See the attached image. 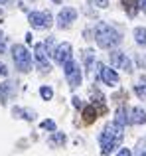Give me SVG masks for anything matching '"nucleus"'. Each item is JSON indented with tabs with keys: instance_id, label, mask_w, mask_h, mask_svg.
<instances>
[{
	"instance_id": "1",
	"label": "nucleus",
	"mask_w": 146,
	"mask_h": 156,
	"mask_svg": "<svg viewBox=\"0 0 146 156\" xmlns=\"http://www.w3.org/2000/svg\"><path fill=\"white\" fill-rule=\"evenodd\" d=\"M124 136V126L116 125V122H109L103 129V133L99 134V144L103 148V156H109L113 150H116L123 142Z\"/></svg>"
},
{
	"instance_id": "2",
	"label": "nucleus",
	"mask_w": 146,
	"mask_h": 156,
	"mask_svg": "<svg viewBox=\"0 0 146 156\" xmlns=\"http://www.w3.org/2000/svg\"><path fill=\"white\" fill-rule=\"evenodd\" d=\"M95 42L99 44V48H103V50H113V48H116L123 42V36L113 26H109V24H105V22H99L95 26Z\"/></svg>"
},
{
	"instance_id": "3",
	"label": "nucleus",
	"mask_w": 146,
	"mask_h": 156,
	"mask_svg": "<svg viewBox=\"0 0 146 156\" xmlns=\"http://www.w3.org/2000/svg\"><path fill=\"white\" fill-rule=\"evenodd\" d=\"M12 59H14L16 63V69L22 73L30 71L32 69V53L26 50V46H22V44H16V46H12Z\"/></svg>"
},
{
	"instance_id": "4",
	"label": "nucleus",
	"mask_w": 146,
	"mask_h": 156,
	"mask_svg": "<svg viewBox=\"0 0 146 156\" xmlns=\"http://www.w3.org/2000/svg\"><path fill=\"white\" fill-rule=\"evenodd\" d=\"M63 71H65V79H67V83H69V87H79L81 85V69H79V63L77 61H73V59H69V61H65L63 63Z\"/></svg>"
},
{
	"instance_id": "5",
	"label": "nucleus",
	"mask_w": 146,
	"mask_h": 156,
	"mask_svg": "<svg viewBox=\"0 0 146 156\" xmlns=\"http://www.w3.org/2000/svg\"><path fill=\"white\" fill-rule=\"evenodd\" d=\"M109 61H111V65L115 69H123V71H127V73L132 71V61L128 59V55L123 53V51H111L109 53Z\"/></svg>"
},
{
	"instance_id": "6",
	"label": "nucleus",
	"mask_w": 146,
	"mask_h": 156,
	"mask_svg": "<svg viewBox=\"0 0 146 156\" xmlns=\"http://www.w3.org/2000/svg\"><path fill=\"white\" fill-rule=\"evenodd\" d=\"M28 20H30L32 28H36V30H47L51 26V16L47 12H30Z\"/></svg>"
},
{
	"instance_id": "7",
	"label": "nucleus",
	"mask_w": 146,
	"mask_h": 156,
	"mask_svg": "<svg viewBox=\"0 0 146 156\" xmlns=\"http://www.w3.org/2000/svg\"><path fill=\"white\" fill-rule=\"evenodd\" d=\"M75 18H77V10L67 6V8H63V10L57 14V26L61 28V30L63 28H69L71 24L75 22Z\"/></svg>"
},
{
	"instance_id": "8",
	"label": "nucleus",
	"mask_w": 146,
	"mask_h": 156,
	"mask_svg": "<svg viewBox=\"0 0 146 156\" xmlns=\"http://www.w3.org/2000/svg\"><path fill=\"white\" fill-rule=\"evenodd\" d=\"M97 67H99V75H101V81H103L105 85H116L119 83V73L115 71V69H111V67H105V65H101V63H97Z\"/></svg>"
},
{
	"instance_id": "9",
	"label": "nucleus",
	"mask_w": 146,
	"mask_h": 156,
	"mask_svg": "<svg viewBox=\"0 0 146 156\" xmlns=\"http://www.w3.org/2000/svg\"><path fill=\"white\" fill-rule=\"evenodd\" d=\"M54 59H55V63H59V65H63L65 61H69L71 59V44H59L57 48H55V51H54Z\"/></svg>"
},
{
	"instance_id": "10",
	"label": "nucleus",
	"mask_w": 146,
	"mask_h": 156,
	"mask_svg": "<svg viewBox=\"0 0 146 156\" xmlns=\"http://www.w3.org/2000/svg\"><path fill=\"white\" fill-rule=\"evenodd\" d=\"M34 55H36V61L40 63V67H42L43 71H50L51 65H50V61H47L46 44H36V48H34Z\"/></svg>"
},
{
	"instance_id": "11",
	"label": "nucleus",
	"mask_w": 146,
	"mask_h": 156,
	"mask_svg": "<svg viewBox=\"0 0 146 156\" xmlns=\"http://www.w3.org/2000/svg\"><path fill=\"white\" fill-rule=\"evenodd\" d=\"M130 122H134V125H146V111L140 109V107H134L130 111Z\"/></svg>"
},
{
	"instance_id": "12",
	"label": "nucleus",
	"mask_w": 146,
	"mask_h": 156,
	"mask_svg": "<svg viewBox=\"0 0 146 156\" xmlns=\"http://www.w3.org/2000/svg\"><path fill=\"white\" fill-rule=\"evenodd\" d=\"M115 122H116V125H120V126L128 125V122H130V111H128L127 107H120V109L116 111V119H115Z\"/></svg>"
},
{
	"instance_id": "13",
	"label": "nucleus",
	"mask_w": 146,
	"mask_h": 156,
	"mask_svg": "<svg viewBox=\"0 0 146 156\" xmlns=\"http://www.w3.org/2000/svg\"><path fill=\"white\" fill-rule=\"evenodd\" d=\"M134 93L140 97V99H146V75H144V77H140V79L136 81V85H134Z\"/></svg>"
},
{
	"instance_id": "14",
	"label": "nucleus",
	"mask_w": 146,
	"mask_h": 156,
	"mask_svg": "<svg viewBox=\"0 0 146 156\" xmlns=\"http://www.w3.org/2000/svg\"><path fill=\"white\" fill-rule=\"evenodd\" d=\"M95 119H97V111H95V107H93V105L85 107V109H83V121L89 125V122H93Z\"/></svg>"
},
{
	"instance_id": "15",
	"label": "nucleus",
	"mask_w": 146,
	"mask_h": 156,
	"mask_svg": "<svg viewBox=\"0 0 146 156\" xmlns=\"http://www.w3.org/2000/svg\"><path fill=\"white\" fill-rule=\"evenodd\" d=\"M12 87H14V83H12V81H6L4 85H0V101H2V103H6L8 95L12 93Z\"/></svg>"
},
{
	"instance_id": "16",
	"label": "nucleus",
	"mask_w": 146,
	"mask_h": 156,
	"mask_svg": "<svg viewBox=\"0 0 146 156\" xmlns=\"http://www.w3.org/2000/svg\"><path fill=\"white\" fill-rule=\"evenodd\" d=\"M134 40L140 46H146V28H134Z\"/></svg>"
},
{
	"instance_id": "17",
	"label": "nucleus",
	"mask_w": 146,
	"mask_h": 156,
	"mask_svg": "<svg viewBox=\"0 0 146 156\" xmlns=\"http://www.w3.org/2000/svg\"><path fill=\"white\" fill-rule=\"evenodd\" d=\"M123 4H124V10L128 12V16H134L136 14V10H138V8H136V2H134V0H123Z\"/></svg>"
},
{
	"instance_id": "18",
	"label": "nucleus",
	"mask_w": 146,
	"mask_h": 156,
	"mask_svg": "<svg viewBox=\"0 0 146 156\" xmlns=\"http://www.w3.org/2000/svg\"><path fill=\"white\" fill-rule=\"evenodd\" d=\"M40 95H42L43 101H50L51 97H54V89H51V87H42V89H40Z\"/></svg>"
},
{
	"instance_id": "19",
	"label": "nucleus",
	"mask_w": 146,
	"mask_h": 156,
	"mask_svg": "<svg viewBox=\"0 0 146 156\" xmlns=\"http://www.w3.org/2000/svg\"><path fill=\"white\" fill-rule=\"evenodd\" d=\"M14 115H24L26 121H34V113H30V111H26V109H20V107L14 109Z\"/></svg>"
},
{
	"instance_id": "20",
	"label": "nucleus",
	"mask_w": 146,
	"mask_h": 156,
	"mask_svg": "<svg viewBox=\"0 0 146 156\" xmlns=\"http://www.w3.org/2000/svg\"><path fill=\"white\" fill-rule=\"evenodd\" d=\"M51 144H63V142H65V134H61V133H57V134H54V136H51Z\"/></svg>"
},
{
	"instance_id": "21",
	"label": "nucleus",
	"mask_w": 146,
	"mask_h": 156,
	"mask_svg": "<svg viewBox=\"0 0 146 156\" xmlns=\"http://www.w3.org/2000/svg\"><path fill=\"white\" fill-rule=\"evenodd\" d=\"M42 129H46V130H51V133H55V122L51 121V119H47V121H43V122H42Z\"/></svg>"
},
{
	"instance_id": "22",
	"label": "nucleus",
	"mask_w": 146,
	"mask_h": 156,
	"mask_svg": "<svg viewBox=\"0 0 146 156\" xmlns=\"http://www.w3.org/2000/svg\"><path fill=\"white\" fill-rule=\"evenodd\" d=\"M4 50H6V38H4V34L0 32V53H4Z\"/></svg>"
},
{
	"instance_id": "23",
	"label": "nucleus",
	"mask_w": 146,
	"mask_h": 156,
	"mask_svg": "<svg viewBox=\"0 0 146 156\" xmlns=\"http://www.w3.org/2000/svg\"><path fill=\"white\" fill-rule=\"evenodd\" d=\"M95 2V6H99V8H107L109 6V0H93Z\"/></svg>"
},
{
	"instance_id": "24",
	"label": "nucleus",
	"mask_w": 146,
	"mask_h": 156,
	"mask_svg": "<svg viewBox=\"0 0 146 156\" xmlns=\"http://www.w3.org/2000/svg\"><path fill=\"white\" fill-rule=\"evenodd\" d=\"M116 156H132V152L128 148H120L119 152H116Z\"/></svg>"
},
{
	"instance_id": "25",
	"label": "nucleus",
	"mask_w": 146,
	"mask_h": 156,
	"mask_svg": "<svg viewBox=\"0 0 146 156\" xmlns=\"http://www.w3.org/2000/svg\"><path fill=\"white\" fill-rule=\"evenodd\" d=\"M0 75H2V77H6V75H8V67H6L4 63H0Z\"/></svg>"
},
{
	"instance_id": "26",
	"label": "nucleus",
	"mask_w": 146,
	"mask_h": 156,
	"mask_svg": "<svg viewBox=\"0 0 146 156\" xmlns=\"http://www.w3.org/2000/svg\"><path fill=\"white\" fill-rule=\"evenodd\" d=\"M138 8H140V10H144V12H146V0H138Z\"/></svg>"
},
{
	"instance_id": "27",
	"label": "nucleus",
	"mask_w": 146,
	"mask_h": 156,
	"mask_svg": "<svg viewBox=\"0 0 146 156\" xmlns=\"http://www.w3.org/2000/svg\"><path fill=\"white\" fill-rule=\"evenodd\" d=\"M73 105H75V107H81V101L77 99V97H73Z\"/></svg>"
},
{
	"instance_id": "28",
	"label": "nucleus",
	"mask_w": 146,
	"mask_h": 156,
	"mask_svg": "<svg viewBox=\"0 0 146 156\" xmlns=\"http://www.w3.org/2000/svg\"><path fill=\"white\" fill-rule=\"evenodd\" d=\"M140 150H142V152H146V138L142 140V144H140Z\"/></svg>"
},
{
	"instance_id": "29",
	"label": "nucleus",
	"mask_w": 146,
	"mask_h": 156,
	"mask_svg": "<svg viewBox=\"0 0 146 156\" xmlns=\"http://www.w3.org/2000/svg\"><path fill=\"white\" fill-rule=\"evenodd\" d=\"M51 2H55V4H59V2H61V0H51Z\"/></svg>"
},
{
	"instance_id": "30",
	"label": "nucleus",
	"mask_w": 146,
	"mask_h": 156,
	"mask_svg": "<svg viewBox=\"0 0 146 156\" xmlns=\"http://www.w3.org/2000/svg\"><path fill=\"white\" fill-rule=\"evenodd\" d=\"M4 2H8V0H0V4H4Z\"/></svg>"
},
{
	"instance_id": "31",
	"label": "nucleus",
	"mask_w": 146,
	"mask_h": 156,
	"mask_svg": "<svg viewBox=\"0 0 146 156\" xmlns=\"http://www.w3.org/2000/svg\"><path fill=\"white\" fill-rule=\"evenodd\" d=\"M140 156H146V152H142V154H140Z\"/></svg>"
}]
</instances>
